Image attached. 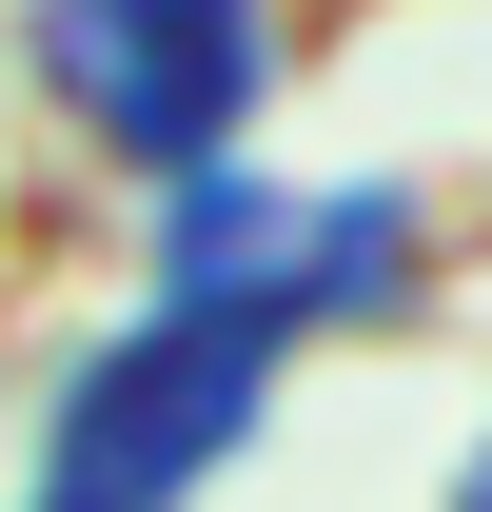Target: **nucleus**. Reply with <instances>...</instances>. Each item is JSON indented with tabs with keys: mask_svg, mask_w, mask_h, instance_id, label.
Segmentation results:
<instances>
[{
	"mask_svg": "<svg viewBox=\"0 0 492 512\" xmlns=\"http://www.w3.org/2000/svg\"><path fill=\"white\" fill-rule=\"evenodd\" d=\"M256 60H276L256 0H40V79L119 138L138 178H217L237 119H256Z\"/></svg>",
	"mask_w": 492,
	"mask_h": 512,
	"instance_id": "nucleus-1",
	"label": "nucleus"
}]
</instances>
